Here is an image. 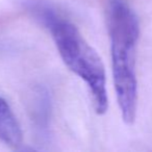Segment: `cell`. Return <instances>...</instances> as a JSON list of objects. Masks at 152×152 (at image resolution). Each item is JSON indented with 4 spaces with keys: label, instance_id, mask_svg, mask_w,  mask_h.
I'll return each mask as SVG.
<instances>
[{
    "label": "cell",
    "instance_id": "1",
    "mask_svg": "<svg viewBox=\"0 0 152 152\" xmlns=\"http://www.w3.org/2000/svg\"><path fill=\"white\" fill-rule=\"evenodd\" d=\"M28 12L49 30L65 65L87 83L96 113L107 110L108 98L104 65L97 51L85 40L74 24L47 2L28 0Z\"/></svg>",
    "mask_w": 152,
    "mask_h": 152
},
{
    "label": "cell",
    "instance_id": "2",
    "mask_svg": "<svg viewBox=\"0 0 152 152\" xmlns=\"http://www.w3.org/2000/svg\"><path fill=\"white\" fill-rule=\"evenodd\" d=\"M106 17L118 104L123 121L132 124L137 105L135 53L140 36L139 20L126 0H106Z\"/></svg>",
    "mask_w": 152,
    "mask_h": 152
},
{
    "label": "cell",
    "instance_id": "3",
    "mask_svg": "<svg viewBox=\"0 0 152 152\" xmlns=\"http://www.w3.org/2000/svg\"><path fill=\"white\" fill-rule=\"evenodd\" d=\"M0 141L12 147L22 143V131L11 107L4 99L0 98Z\"/></svg>",
    "mask_w": 152,
    "mask_h": 152
}]
</instances>
